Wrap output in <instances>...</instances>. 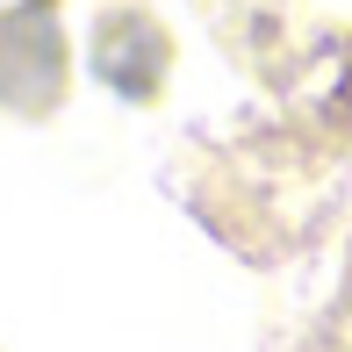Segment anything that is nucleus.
I'll return each mask as SVG.
<instances>
[{"mask_svg": "<svg viewBox=\"0 0 352 352\" xmlns=\"http://www.w3.org/2000/svg\"><path fill=\"white\" fill-rule=\"evenodd\" d=\"M316 352H352V280L338 287V302H331L324 331H316Z\"/></svg>", "mask_w": 352, "mask_h": 352, "instance_id": "obj_1", "label": "nucleus"}]
</instances>
